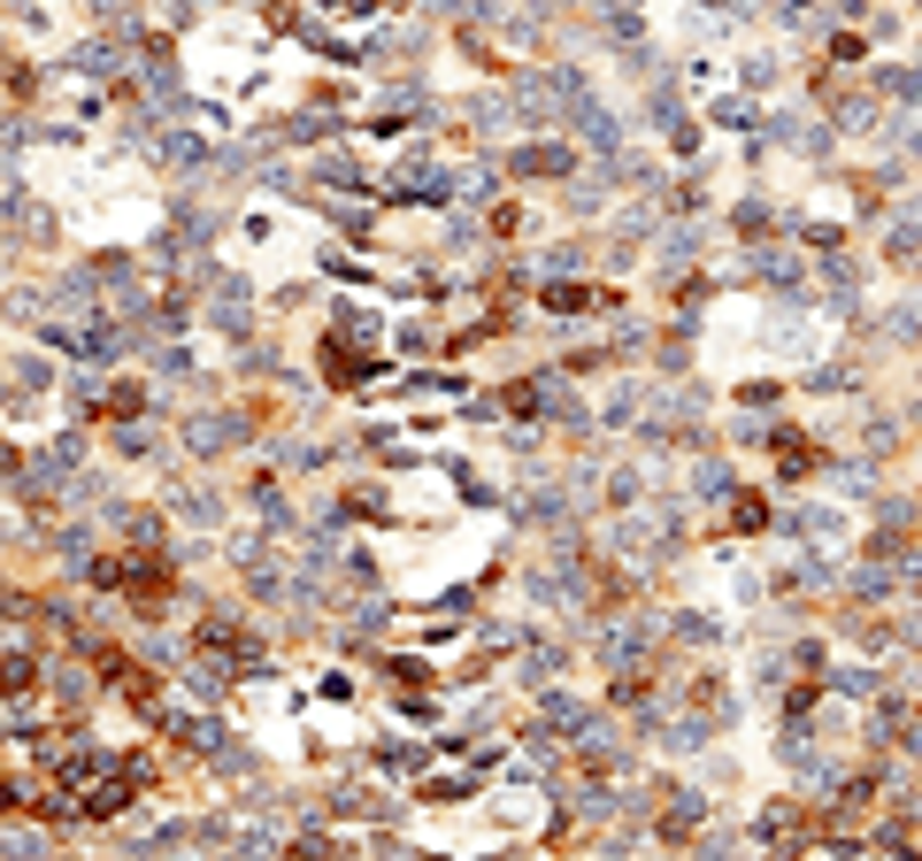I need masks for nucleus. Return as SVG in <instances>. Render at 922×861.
I'll use <instances>...</instances> for the list:
<instances>
[{
	"instance_id": "nucleus-1",
	"label": "nucleus",
	"mask_w": 922,
	"mask_h": 861,
	"mask_svg": "<svg viewBox=\"0 0 922 861\" xmlns=\"http://www.w3.org/2000/svg\"><path fill=\"white\" fill-rule=\"evenodd\" d=\"M116 592H132L139 608H161V600L177 592V569H169V561H139V569H124V585H116Z\"/></svg>"
},
{
	"instance_id": "nucleus-2",
	"label": "nucleus",
	"mask_w": 922,
	"mask_h": 861,
	"mask_svg": "<svg viewBox=\"0 0 922 861\" xmlns=\"http://www.w3.org/2000/svg\"><path fill=\"white\" fill-rule=\"evenodd\" d=\"M362 369H369L362 354H338V346L323 354V385H331V392H354V385H362Z\"/></svg>"
},
{
	"instance_id": "nucleus-3",
	"label": "nucleus",
	"mask_w": 922,
	"mask_h": 861,
	"mask_svg": "<svg viewBox=\"0 0 922 861\" xmlns=\"http://www.w3.org/2000/svg\"><path fill=\"white\" fill-rule=\"evenodd\" d=\"M731 531H768V501H762V493H738V508H731Z\"/></svg>"
},
{
	"instance_id": "nucleus-4",
	"label": "nucleus",
	"mask_w": 922,
	"mask_h": 861,
	"mask_svg": "<svg viewBox=\"0 0 922 861\" xmlns=\"http://www.w3.org/2000/svg\"><path fill=\"white\" fill-rule=\"evenodd\" d=\"M147 408V385H116L108 400H101V416H139Z\"/></svg>"
},
{
	"instance_id": "nucleus-5",
	"label": "nucleus",
	"mask_w": 922,
	"mask_h": 861,
	"mask_svg": "<svg viewBox=\"0 0 922 861\" xmlns=\"http://www.w3.org/2000/svg\"><path fill=\"white\" fill-rule=\"evenodd\" d=\"M538 301H546V308H562V316H569V308H585V301H600V293H585V285H546V293H538Z\"/></svg>"
},
{
	"instance_id": "nucleus-6",
	"label": "nucleus",
	"mask_w": 922,
	"mask_h": 861,
	"mask_svg": "<svg viewBox=\"0 0 922 861\" xmlns=\"http://www.w3.org/2000/svg\"><path fill=\"white\" fill-rule=\"evenodd\" d=\"M815 462H823V454H815V447H776V470H784V477H807V470H815Z\"/></svg>"
},
{
	"instance_id": "nucleus-7",
	"label": "nucleus",
	"mask_w": 922,
	"mask_h": 861,
	"mask_svg": "<svg viewBox=\"0 0 922 861\" xmlns=\"http://www.w3.org/2000/svg\"><path fill=\"white\" fill-rule=\"evenodd\" d=\"M830 54H838V62H861V54H869V39H861V31H838V39H830Z\"/></svg>"
}]
</instances>
